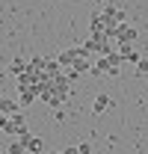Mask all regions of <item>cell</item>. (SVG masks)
<instances>
[{
	"instance_id": "277c9868",
	"label": "cell",
	"mask_w": 148,
	"mask_h": 154,
	"mask_svg": "<svg viewBox=\"0 0 148 154\" xmlns=\"http://www.w3.org/2000/svg\"><path fill=\"white\" fill-rule=\"evenodd\" d=\"M21 139H24V145H27V151H30V154H42V151H45V142H42L39 136L27 134V136H21Z\"/></svg>"
},
{
	"instance_id": "9a60e30c",
	"label": "cell",
	"mask_w": 148,
	"mask_h": 154,
	"mask_svg": "<svg viewBox=\"0 0 148 154\" xmlns=\"http://www.w3.org/2000/svg\"><path fill=\"white\" fill-rule=\"evenodd\" d=\"M48 154H62V151H48Z\"/></svg>"
},
{
	"instance_id": "4fadbf2b",
	"label": "cell",
	"mask_w": 148,
	"mask_h": 154,
	"mask_svg": "<svg viewBox=\"0 0 148 154\" xmlns=\"http://www.w3.org/2000/svg\"><path fill=\"white\" fill-rule=\"evenodd\" d=\"M6 125H9V116H6V113H0V131H6Z\"/></svg>"
},
{
	"instance_id": "7a4b0ae2",
	"label": "cell",
	"mask_w": 148,
	"mask_h": 154,
	"mask_svg": "<svg viewBox=\"0 0 148 154\" xmlns=\"http://www.w3.org/2000/svg\"><path fill=\"white\" fill-rule=\"evenodd\" d=\"M116 36H119V42H122V45H133V42H136V27L125 21V24H119Z\"/></svg>"
},
{
	"instance_id": "9c48e42d",
	"label": "cell",
	"mask_w": 148,
	"mask_h": 154,
	"mask_svg": "<svg viewBox=\"0 0 148 154\" xmlns=\"http://www.w3.org/2000/svg\"><path fill=\"white\" fill-rule=\"evenodd\" d=\"M9 154H27L24 139H12V142H9Z\"/></svg>"
},
{
	"instance_id": "5b68a950",
	"label": "cell",
	"mask_w": 148,
	"mask_h": 154,
	"mask_svg": "<svg viewBox=\"0 0 148 154\" xmlns=\"http://www.w3.org/2000/svg\"><path fill=\"white\" fill-rule=\"evenodd\" d=\"M119 54H122V59H125V62L139 65V51H136L133 45H122V48H119Z\"/></svg>"
},
{
	"instance_id": "6da1fadb",
	"label": "cell",
	"mask_w": 148,
	"mask_h": 154,
	"mask_svg": "<svg viewBox=\"0 0 148 154\" xmlns=\"http://www.w3.org/2000/svg\"><path fill=\"white\" fill-rule=\"evenodd\" d=\"M6 134L9 136H15V139H21V136H27L30 131H27V122H24V116L15 113V116H9V125H6Z\"/></svg>"
},
{
	"instance_id": "52a82bcc",
	"label": "cell",
	"mask_w": 148,
	"mask_h": 154,
	"mask_svg": "<svg viewBox=\"0 0 148 154\" xmlns=\"http://www.w3.org/2000/svg\"><path fill=\"white\" fill-rule=\"evenodd\" d=\"M27 71H30V62H24V59H15L12 62V74L15 77H24Z\"/></svg>"
},
{
	"instance_id": "2e32d148",
	"label": "cell",
	"mask_w": 148,
	"mask_h": 154,
	"mask_svg": "<svg viewBox=\"0 0 148 154\" xmlns=\"http://www.w3.org/2000/svg\"><path fill=\"white\" fill-rule=\"evenodd\" d=\"M0 154H3V151H0Z\"/></svg>"
},
{
	"instance_id": "5bb4252c",
	"label": "cell",
	"mask_w": 148,
	"mask_h": 154,
	"mask_svg": "<svg viewBox=\"0 0 148 154\" xmlns=\"http://www.w3.org/2000/svg\"><path fill=\"white\" fill-rule=\"evenodd\" d=\"M62 154H80V148L77 145H68V148H62Z\"/></svg>"
},
{
	"instance_id": "ba28073f",
	"label": "cell",
	"mask_w": 148,
	"mask_h": 154,
	"mask_svg": "<svg viewBox=\"0 0 148 154\" xmlns=\"http://www.w3.org/2000/svg\"><path fill=\"white\" fill-rule=\"evenodd\" d=\"M18 92H21V104H24V107H30V104L36 101V89H18Z\"/></svg>"
},
{
	"instance_id": "30bf717a",
	"label": "cell",
	"mask_w": 148,
	"mask_h": 154,
	"mask_svg": "<svg viewBox=\"0 0 148 154\" xmlns=\"http://www.w3.org/2000/svg\"><path fill=\"white\" fill-rule=\"evenodd\" d=\"M136 74H148V59H139V65H136Z\"/></svg>"
},
{
	"instance_id": "7c38bea8",
	"label": "cell",
	"mask_w": 148,
	"mask_h": 154,
	"mask_svg": "<svg viewBox=\"0 0 148 154\" xmlns=\"http://www.w3.org/2000/svg\"><path fill=\"white\" fill-rule=\"evenodd\" d=\"M77 148H80V154H92V145H89V142H80Z\"/></svg>"
},
{
	"instance_id": "3957f363",
	"label": "cell",
	"mask_w": 148,
	"mask_h": 154,
	"mask_svg": "<svg viewBox=\"0 0 148 154\" xmlns=\"http://www.w3.org/2000/svg\"><path fill=\"white\" fill-rule=\"evenodd\" d=\"M107 110H113V98L110 95H95V101H92V113L95 116H101V113H107Z\"/></svg>"
},
{
	"instance_id": "8992f818",
	"label": "cell",
	"mask_w": 148,
	"mask_h": 154,
	"mask_svg": "<svg viewBox=\"0 0 148 154\" xmlns=\"http://www.w3.org/2000/svg\"><path fill=\"white\" fill-rule=\"evenodd\" d=\"M0 113L15 116V113H18V104H15V101H9V98H0Z\"/></svg>"
},
{
	"instance_id": "8fae6325",
	"label": "cell",
	"mask_w": 148,
	"mask_h": 154,
	"mask_svg": "<svg viewBox=\"0 0 148 154\" xmlns=\"http://www.w3.org/2000/svg\"><path fill=\"white\" fill-rule=\"evenodd\" d=\"M54 119H56V122H65V110H62V107H56V110H54Z\"/></svg>"
}]
</instances>
